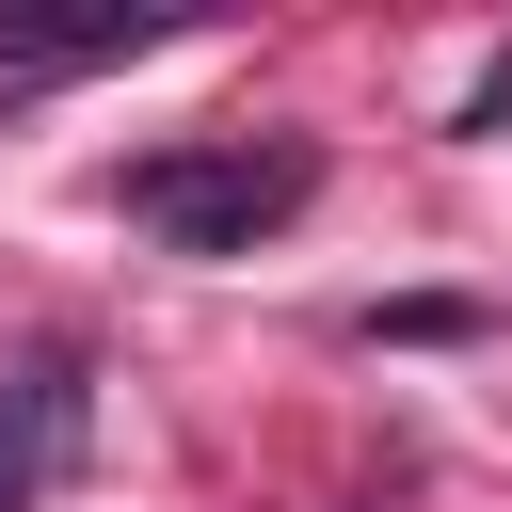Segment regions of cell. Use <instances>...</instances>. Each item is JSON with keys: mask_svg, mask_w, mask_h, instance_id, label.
Masks as SVG:
<instances>
[{"mask_svg": "<svg viewBox=\"0 0 512 512\" xmlns=\"http://www.w3.org/2000/svg\"><path fill=\"white\" fill-rule=\"evenodd\" d=\"M304 192H320L304 144H160V160H128V224L176 240V256H256Z\"/></svg>", "mask_w": 512, "mask_h": 512, "instance_id": "cell-1", "label": "cell"}, {"mask_svg": "<svg viewBox=\"0 0 512 512\" xmlns=\"http://www.w3.org/2000/svg\"><path fill=\"white\" fill-rule=\"evenodd\" d=\"M64 416H80L64 384H16V400H0V512H32V464L64 448Z\"/></svg>", "mask_w": 512, "mask_h": 512, "instance_id": "cell-3", "label": "cell"}, {"mask_svg": "<svg viewBox=\"0 0 512 512\" xmlns=\"http://www.w3.org/2000/svg\"><path fill=\"white\" fill-rule=\"evenodd\" d=\"M112 48H160V16H144V0H112V16H16V0H0V80H80V64H112Z\"/></svg>", "mask_w": 512, "mask_h": 512, "instance_id": "cell-2", "label": "cell"}]
</instances>
